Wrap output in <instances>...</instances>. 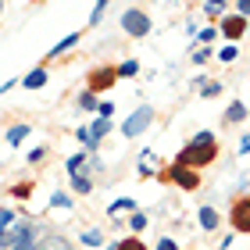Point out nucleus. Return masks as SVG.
I'll list each match as a JSON object with an SVG mask.
<instances>
[{"instance_id":"nucleus-1","label":"nucleus","mask_w":250,"mask_h":250,"mask_svg":"<svg viewBox=\"0 0 250 250\" xmlns=\"http://www.w3.org/2000/svg\"><path fill=\"white\" fill-rule=\"evenodd\" d=\"M214 157H218V143H214V136L211 132H197L186 143V150L175 157V165L179 168H204V165H211Z\"/></svg>"},{"instance_id":"nucleus-2","label":"nucleus","mask_w":250,"mask_h":250,"mask_svg":"<svg viewBox=\"0 0 250 250\" xmlns=\"http://www.w3.org/2000/svg\"><path fill=\"white\" fill-rule=\"evenodd\" d=\"M122 29L129 32L132 40H143L146 32H150V18H146V11H140V7H129L122 15Z\"/></svg>"},{"instance_id":"nucleus-3","label":"nucleus","mask_w":250,"mask_h":250,"mask_svg":"<svg viewBox=\"0 0 250 250\" xmlns=\"http://www.w3.org/2000/svg\"><path fill=\"white\" fill-rule=\"evenodd\" d=\"M154 122V111L150 107H140V111H132L129 118H125V125H122V136H129V140H136L140 132H146V125Z\"/></svg>"},{"instance_id":"nucleus-4","label":"nucleus","mask_w":250,"mask_h":250,"mask_svg":"<svg viewBox=\"0 0 250 250\" xmlns=\"http://www.w3.org/2000/svg\"><path fill=\"white\" fill-rule=\"evenodd\" d=\"M86 89L89 93H97V89H107V86H115L118 83V68L115 64H104V68H93V72H89V79H86Z\"/></svg>"},{"instance_id":"nucleus-5","label":"nucleus","mask_w":250,"mask_h":250,"mask_svg":"<svg viewBox=\"0 0 250 250\" xmlns=\"http://www.w3.org/2000/svg\"><path fill=\"white\" fill-rule=\"evenodd\" d=\"M229 218H232V229H236V232H250V193L232 204V214H229Z\"/></svg>"},{"instance_id":"nucleus-6","label":"nucleus","mask_w":250,"mask_h":250,"mask_svg":"<svg viewBox=\"0 0 250 250\" xmlns=\"http://www.w3.org/2000/svg\"><path fill=\"white\" fill-rule=\"evenodd\" d=\"M168 179H175V183L183 186V189H197V186H200V175H197V172H189V168H179V165L172 168V172H168Z\"/></svg>"},{"instance_id":"nucleus-7","label":"nucleus","mask_w":250,"mask_h":250,"mask_svg":"<svg viewBox=\"0 0 250 250\" xmlns=\"http://www.w3.org/2000/svg\"><path fill=\"white\" fill-rule=\"evenodd\" d=\"M222 32H225V36H229V43H236V40H240L243 32H247V21H243L240 15H236V18L229 15V18L222 21Z\"/></svg>"},{"instance_id":"nucleus-8","label":"nucleus","mask_w":250,"mask_h":250,"mask_svg":"<svg viewBox=\"0 0 250 250\" xmlns=\"http://www.w3.org/2000/svg\"><path fill=\"white\" fill-rule=\"evenodd\" d=\"M21 86H25V89H43V86H47V68H32V72L21 79Z\"/></svg>"},{"instance_id":"nucleus-9","label":"nucleus","mask_w":250,"mask_h":250,"mask_svg":"<svg viewBox=\"0 0 250 250\" xmlns=\"http://www.w3.org/2000/svg\"><path fill=\"white\" fill-rule=\"evenodd\" d=\"M200 225H204V232L218 229V211L214 208H200Z\"/></svg>"},{"instance_id":"nucleus-10","label":"nucleus","mask_w":250,"mask_h":250,"mask_svg":"<svg viewBox=\"0 0 250 250\" xmlns=\"http://www.w3.org/2000/svg\"><path fill=\"white\" fill-rule=\"evenodd\" d=\"M243 118H247V107L240 104V100H232V104H229V111H225V122L232 125V122H243Z\"/></svg>"},{"instance_id":"nucleus-11","label":"nucleus","mask_w":250,"mask_h":250,"mask_svg":"<svg viewBox=\"0 0 250 250\" xmlns=\"http://www.w3.org/2000/svg\"><path fill=\"white\" fill-rule=\"evenodd\" d=\"M72 189H75V193H89V189H93V179L79 172V175H72Z\"/></svg>"},{"instance_id":"nucleus-12","label":"nucleus","mask_w":250,"mask_h":250,"mask_svg":"<svg viewBox=\"0 0 250 250\" xmlns=\"http://www.w3.org/2000/svg\"><path fill=\"white\" fill-rule=\"evenodd\" d=\"M25 136H29V125H15V129H7V143H11V146H18L21 140H25Z\"/></svg>"},{"instance_id":"nucleus-13","label":"nucleus","mask_w":250,"mask_h":250,"mask_svg":"<svg viewBox=\"0 0 250 250\" xmlns=\"http://www.w3.org/2000/svg\"><path fill=\"white\" fill-rule=\"evenodd\" d=\"M79 107H83V111H97L100 104H97V97L89 93V89H83V93H79Z\"/></svg>"},{"instance_id":"nucleus-14","label":"nucleus","mask_w":250,"mask_h":250,"mask_svg":"<svg viewBox=\"0 0 250 250\" xmlns=\"http://www.w3.org/2000/svg\"><path fill=\"white\" fill-rule=\"evenodd\" d=\"M75 43H79V36H64V40L58 43V47H54V50H50V58H61V54H64V50H72V47H75Z\"/></svg>"},{"instance_id":"nucleus-15","label":"nucleus","mask_w":250,"mask_h":250,"mask_svg":"<svg viewBox=\"0 0 250 250\" xmlns=\"http://www.w3.org/2000/svg\"><path fill=\"white\" fill-rule=\"evenodd\" d=\"M129 229H132V232H143V229H146V214H140V211H136L132 218H129Z\"/></svg>"},{"instance_id":"nucleus-16","label":"nucleus","mask_w":250,"mask_h":250,"mask_svg":"<svg viewBox=\"0 0 250 250\" xmlns=\"http://www.w3.org/2000/svg\"><path fill=\"white\" fill-rule=\"evenodd\" d=\"M83 161H86V154H75V157H68V172H72V175H79V172H83Z\"/></svg>"},{"instance_id":"nucleus-17","label":"nucleus","mask_w":250,"mask_h":250,"mask_svg":"<svg viewBox=\"0 0 250 250\" xmlns=\"http://www.w3.org/2000/svg\"><path fill=\"white\" fill-rule=\"evenodd\" d=\"M50 208H72V197H68V193H54V197H50Z\"/></svg>"},{"instance_id":"nucleus-18","label":"nucleus","mask_w":250,"mask_h":250,"mask_svg":"<svg viewBox=\"0 0 250 250\" xmlns=\"http://www.w3.org/2000/svg\"><path fill=\"white\" fill-rule=\"evenodd\" d=\"M218 58H222V61H236V58H240L236 43H229V47H222V50H218Z\"/></svg>"},{"instance_id":"nucleus-19","label":"nucleus","mask_w":250,"mask_h":250,"mask_svg":"<svg viewBox=\"0 0 250 250\" xmlns=\"http://www.w3.org/2000/svg\"><path fill=\"white\" fill-rule=\"evenodd\" d=\"M200 93L204 97H218L222 93V83H200Z\"/></svg>"},{"instance_id":"nucleus-20","label":"nucleus","mask_w":250,"mask_h":250,"mask_svg":"<svg viewBox=\"0 0 250 250\" xmlns=\"http://www.w3.org/2000/svg\"><path fill=\"white\" fill-rule=\"evenodd\" d=\"M83 243H86V247H100V232H97V229H86V232H83Z\"/></svg>"},{"instance_id":"nucleus-21","label":"nucleus","mask_w":250,"mask_h":250,"mask_svg":"<svg viewBox=\"0 0 250 250\" xmlns=\"http://www.w3.org/2000/svg\"><path fill=\"white\" fill-rule=\"evenodd\" d=\"M136 72H140V64H136V61H125V64L118 68V75H122V79H129V75H136Z\"/></svg>"},{"instance_id":"nucleus-22","label":"nucleus","mask_w":250,"mask_h":250,"mask_svg":"<svg viewBox=\"0 0 250 250\" xmlns=\"http://www.w3.org/2000/svg\"><path fill=\"white\" fill-rule=\"evenodd\" d=\"M132 208H136L132 200H115V204H111L107 211H111V214H118V211H132Z\"/></svg>"},{"instance_id":"nucleus-23","label":"nucleus","mask_w":250,"mask_h":250,"mask_svg":"<svg viewBox=\"0 0 250 250\" xmlns=\"http://www.w3.org/2000/svg\"><path fill=\"white\" fill-rule=\"evenodd\" d=\"M36 232H40V229H36ZM36 232H32L29 240H21V243H18L15 250H40V247H36Z\"/></svg>"},{"instance_id":"nucleus-24","label":"nucleus","mask_w":250,"mask_h":250,"mask_svg":"<svg viewBox=\"0 0 250 250\" xmlns=\"http://www.w3.org/2000/svg\"><path fill=\"white\" fill-rule=\"evenodd\" d=\"M11 222H15V211H7V208H4V211H0V232H4Z\"/></svg>"},{"instance_id":"nucleus-25","label":"nucleus","mask_w":250,"mask_h":250,"mask_svg":"<svg viewBox=\"0 0 250 250\" xmlns=\"http://www.w3.org/2000/svg\"><path fill=\"white\" fill-rule=\"evenodd\" d=\"M118 250H146V247H143L140 240H122V243H118Z\"/></svg>"},{"instance_id":"nucleus-26","label":"nucleus","mask_w":250,"mask_h":250,"mask_svg":"<svg viewBox=\"0 0 250 250\" xmlns=\"http://www.w3.org/2000/svg\"><path fill=\"white\" fill-rule=\"evenodd\" d=\"M97 115L111 122V115H115V104H100V107H97Z\"/></svg>"},{"instance_id":"nucleus-27","label":"nucleus","mask_w":250,"mask_h":250,"mask_svg":"<svg viewBox=\"0 0 250 250\" xmlns=\"http://www.w3.org/2000/svg\"><path fill=\"white\" fill-rule=\"evenodd\" d=\"M104 11H107V4H97V11H93V18H89V25H97V21L104 18Z\"/></svg>"},{"instance_id":"nucleus-28","label":"nucleus","mask_w":250,"mask_h":250,"mask_svg":"<svg viewBox=\"0 0 250 250\" xmlns=\"http://www.w3.org/2000/svg\"><path fill=\"white\" fill-rule=\"evenodd\" d=\"M157 250H179V247H175V240H168V236H165V240H157Z\"/></svg>"},{"instance_id":"nucleus-29","label":"nucleus","mask_w":250,"mask_h":250,"mask_svg":"<svg viewBox=\"0 0 250 250\" xmlns=\"http://www.w3.org/2000/svg\"><path fill=\"white\" fill-rule=\"evenodd\" d=\"M208 11H211V15H222V11H225V4H218V0H211V4H208Z\"/></svg>"},{"instance_id":"nucleus-30","label":"nucleus","mask_w":250,"mask_h":250,"mask_svg":"<svg viewBox=\"0 0 250 250\" xmlns=\"http://www.w3.org/2000/svg\"><path fill=\"white\" fill-rule=\"evenodd\" d=\"M236 7H240V18H243V15H250V0H240Z\"/></svg>"},{"instance_id":"nucleus-31","label":"nucleus","mask_w":250,"mask_h":250,"mask_svg":"<svg viewBox=\"0 0 250 250\" xmlns=\"http://www.w3.org/2000/svg\"><path fill=\"white\" fill-rule=\"evenodd\" d=\"M240 150H243V154H250V136H243V143H240Z\"/></svg>"},{"instance_id":"nucleus-32","label":"nucleus","mask_w":250,"mask_h":250,"mask_svg":"<svg viewBox=\"0 0 250 250\" xmlns=\"http://www.w3.org/2000/svg\"><path fill=\"white\" fill-rule=\"evenodd\" d=\"M104 250H118V243H115V247H104Z\"/></svg>"},{"instance_id":"nucleus-33","label":"nucleus","mask_w":250,"mask_h":250,"mask_svg":"<svg viewBox=\"0 0 250 250\" xmlns=\"http://www.w3.org/2000/svg\"><path fill=\"white\" fill-rule=\"evenodd\" d=\"M0 15H4V4H0Z\"/></svg>"}]
</instances>
